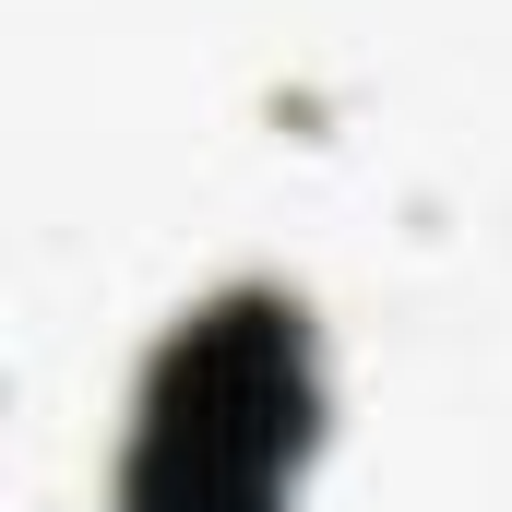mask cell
I'll use <instances>...</instances> for the list:
<instances>
[{"instance_id": "cell-1", "label": "cell", "mask_w": 512, "mask_h": 512, "mask_svg": "<svg viewBox=\"0 0 512 512\" xmlns=\"http://www.w3.org/2000/svg\"><path fill=\"white\" fill-rule=\"evenodd\" d=\"M298 334L274 310H215L167 346L143 441H131V512H274L298 465Z\"/></svg>"}]
</instances>
